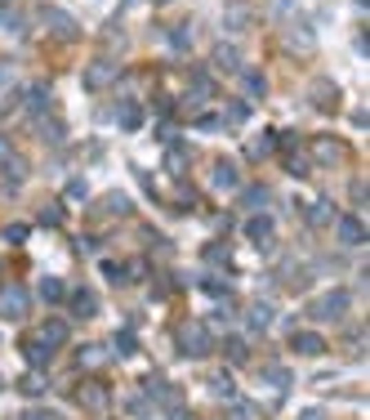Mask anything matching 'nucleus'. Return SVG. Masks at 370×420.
Masks as SVG:
<instances>
[{"instance_id":"obj_20","label":"nucleus","mask_w":370,"mask_h":420,"mask_svg":"<svg viewBox=\"0 0 370 420\" xmlns=\"http://www.w3.org/2000/svg\"><path fill=\"white\" fill-rule=\"evenodd\" d=\"M41 135L50 139V143H63V121H54V117H50V121L41 126Z\"/></svg>"},{"instance_id":"obj_2","label":"nucleus","mask_w":370,"mask_h":420,"mask_svg":"<svg viewBox=\"0 0 370 420\" xmlns=\"http://www.w3.org/2000/svg\"><path fill=\"white\" fill-rule=\"evenodd\" d=\"M112 117H116L121 130H138V126H143V108H138V99H116Z\"/></svg>"},{"instance_id":"obj_6","label":"nucleus","mask_w":370,"mask_h":420,"mask_svg":"<svg viewBox=\"0 0 370 420\" xmlns=\"http://www.w3.org/2000/svg\"><path fill=\"white\" fill-rule=\"evenodd\" d=\"M112 76H116V63H103V59H99L90 72H85V85H90V90H103Z\"/></svg>"},{"instance_id":"obj_13","label":"nucleus","mask_w":370,"mask_h":420,"mask_svg":"<svg viewBox=\"0 0 370 420\" xmlns=\"http://www.w3.org/2000/svg\"><path fill=\"white\" fill-rule=\"evenodd\" d=\"M63 340H68V327H63V322H45L41 327V345H63Z\"/></svg>"},{"instance_id":"obj_35","label":"nucleus","mask_w":370,"mask_h":420,"mask_svg":"<svg viewBox=\"0 0 370 420\" xmlns=\"http://www.w3.org/2000/svg\"><path fill=\"white\" fill-rule=\"evenodd\" d=\"M152 5H169V0H152Z\"/></svg>"},{"instance_id":"obj_9","label":"nucleus","mask_w":370,"mask_h":420,"mask_svg":"<svg viewBox=\"0 0 370 420\" xmlns=\"http://www.w3.org/2000/svg\"><path fill=\"white\" fill-rule=\"evenodd\" d=\"M210 179H214V188H223V193H227V188H236V166H232V161H219Z\"/></svg>"},{"instance_id":"obj_14","label":"nucleus","mask_w":370,"mask_h":420,"mask_svg":"<svg viewBox=\"0 0 370 420\" xmlns=\"http://www.w3.org/2000/svg\"><path fill=\"white\" fill-rule=\"evenodd\" d=\"M272 148H277V130H263V135L250 143V157H268Z\"/></svg>"},{"instance_id":"obj_21","label":"nucleus","mask_w":370,"mask_h":420,"mask_svg":"<svg viewBox=\"0 0 370 420\" xmlns=\"http://www.w3.org/2000/svg\"><path fill=\"white\" fill-rule=\"evenodd\" d=\"M5 242H9V246L27 242V224H9V228H5Z\"/></svg>"},{"instance_id":"obj_8","label":"nucleus","mask_w":370,"mask_h":420,"mask_svg":"<svg viewBox=\"0 0 370 420\" xmlns=\"http://www.w3.org/2000/svg\"><path fill=\"white\" fill-rule=\"evenodd\" d=\"M41 18H45V23H54V32H59V36H76V23L63 14V9H50V5H45Z\"/></svg>"},{"instance_id":"obj_25","label":"nucleus","mask_w":370,"mask_h":420,"mask_svg":"<svg viewBox=\"0 0 370 420\" xmlns=\"http://www.w3.org/2000/svg\"><path fill=\"white\" fill-rule=\"evenodd\" d=\"M286 170H290V175H312V166L303 157H286Z\"/></svg>"},{"instance_id":"obj_15","label":"nucleus","mask_w":370,"mask_h":420,"mask_svg":"<svg viewBox=\"0 0 370 420\" xmlns=\"http://www.w3.org/2000/svg\"><path fill=\"white\" fill-rule=\"evenodd\" d=\"M72 309H81V318H94V309H99V300H94L90 291H72Z\"/></svg>"},{"instance_id":"obj_5","label":"nucleus","mask_w":370,"mask_h":420,"mask_svg":"<svg viewBox=\"0 0 370 420\" xmlns=\"http://www.w3.org/2000/svg\"><path fill=\"white\" fill-rule=\"evenodd\" d=\"M344 309H348V295L344 291H330V295H321V300H317V318H339Z\"/></svg>"},{"instance_id":"obj_18","label":"nucleus","mask_w":370,"mask_h":420,"mask_svg":"<svg viewBox=\"0 0 370 420\" xmlns=\"http://www.w3.org/2000/svg\"><path fill=\"white\" fill-rule=\"evenodd\" d=\"M27 362H50V345H41V340H32V345H27Z\"/></svg>"},{"instance_id":"obj_10","label":"nucleus","mask_w":370,"mask_h":420,"mask_svg":"<svg viewBox=\"0 0 370 420\" xmlns=\"http://www.w3.org/2000/svg\"><path fill=\"white\" fill-rule=\"evenodd\" d=\"M27 108L32 112H50V85H32V90H27Z\"/></svg>"},{"instance_id":"obj_22","label":"nucleus","mask_w":370,"mask_h":420,"mask_svg":"<svg viewBox=\"0 0 370 420\" xmlns=\"http://www.w3.org/2000/svg\"><path fill=\"white\" fill-rule=\"evenodd\" d=\"M169 170H174V175H183V166H187V152H178V148H169Z\"/></svg>"},{"instance_id":"obj_12","label":"nucleus","mask_w":370,"mask_h":420,"mask_svg":"<svg viewBox=\"0 0 370 420\" xmlns=\"http://www.w3.org/2000/svg\"><path fill=\"white\" fill-rule=\"evenodd\" d=\"M0 166L9 170V184H23V175H27V161H23V157H9V152H5V157H0Z\"/></svg>"},{"instance_id":"obj_34","label":"nucleus","mask_w":370,"mask_h":420,"mask_svg":"<svg viewBox=\"0 0 370 420\" xmlns=\"http://www.w3.org/2000/svg\"><path fill=\"white\" fill-rule=\"evenodd\" d=\"M27 420H54V416H36V412H32V416H27Z\"/></svg>"},{"instance_id":"obj_24","label":"nucleus","mask_w":370,"mask_h":420,"mask_svg":"<svg viewBox=\"0 0 370 420\" xmlns=\"http://www.w3.org/2000/svg\"><path fill=\"white\" fill-rule=\"evenodd\" d=\"M85 197H90V188H85L81 179H72L68 184V202H85Z\"/></svg>"},{"instance_id":"obj_17","label":"nucleus","mask_w":370,"mask_h":420,"mask_svg":"<svg viewBox=\"0 0 370 420\" xmlns=\"http://www.w3.org/2000/svg\"><path fill=\"white\" fill-rule=\"evenodd\" d=\"M214 63H219L223 72H236V50L232 45H214Z\"/></svg>"},{"instance_id":"obj_4","label":"nucleus","mask_w":370,"mask_h":420,"mask_svg":"<svg viewBox=\"0 0 370 420\" xmlns=\"http://www.w3.org/2000/svg\"><path fill=\"white\" fill-rule=\"evenodd\" d=\"M339 242H344V246H362L366 242V224H362V219H353V215L339 219Z\"/></svg>"},{"instance_id":"obj_7","label":"nucleus","mask_w":370,"mask_h":420,"mask_svg":"<svg viewBox=\"0 0 370 420\" xmlns=\"http://www.w3.org/2000/svg\"><path fill=\"white\" fill-rule=\"evenodd\" d=\"M245 237H250V242H268L272 237V219L268 215H250L245 219Z\"/></svg>"},{"instance_id":"obj_31","label":"nucleus","mask_w":370,"mask_h":420,"mask_svg":"<svg viewBox=\"0 0 370 420\" xmlns=\"http://www.w3.org/2000/svg\"><path fill=\"white\" fill-rule=\"evenodd\" d=\"M344 148H335V143H317V157H339Z\"/></svg>"},{"instance_id":"obj_19","label":"nucleus","mask_w":370,"mask_h":420,"mask_svg":"<svg viewBox=\"0 0 370 420\" xmlns=\"http://www.w3.org/2000/svg\"><path fill=\"white\" fill-rule=\"evenodd\" d=\"M41 295H45V300H63V282L59 278H45L41 282Z\"/></svg>"},{"instance_id":"obj_26","label":"nucleus","mask_w":370,"mask_h":420,"mask_svg":"<svg viewBox=\"0 0 370 420\" xmlns=\"http://www.w3.org/2000/svg\"><path fill=\"white\" fill-rule=\"evenodd\" d=\"M107 210H116V215H125V210H130L125 193H112V197H107Z\"/></svg>"},{"instance_id":"obj_32","label":"nucleus","mask_w":370,"mask_h":420,"mask_svg":"<svg viewBox=\"0 0 370 420\" xmlns=\"http://www.w3.org/2000/svg\"><path fill=\"white\" fill-rule=\"evenodd\" d=\"M59 219H63V210H59V206H50V210L41 215V224H59Z\"/></svg>"},{"instance_id":"obj_27","label":"nucleus","mask_w":370,"mask_h":420,"mask_svg":"<svg viewBox=\"0 0 370 420\" xmlns=\"http://www.w3.org/2000/svg\"><path fill=\"white\" fill-rule=\"evenodd\" d=\"M268 202V188H250V193H245V206H263Z\"/></svg>"},{"instance_id":"obj_11","label":"nucleus","mask_w":370,"mask_h":420,"mask_svg":"<svg viewBox=\"0 0 370 420\" xmlns=\"http://www.w3.org/2000/svg\"><path fill=\"white\" fill-rule=\"evenodd\" d=\"M241 81H245V94H250V99H263V94H268V76L263 72H245Z\"/></svg>"},{"instance_id":"obj_33","label":"nucleus","mask_w":370,"mask_h":420,"mask_svg":"<svg viewBox=\"0 0 370 420\" xmlns=\"http://www.w3.org/2000/svg\"><path fill=\"white\" fill-rule=\"evenodd\" d=\"M5 152H9V143H5V135H0V157H5Z\"/></svg>"},{"instance_id":"obj_23","label":"nucleus","mask_w":370,"mask_h":420,"mask_svg":"<svg viewBox=\"0 0 370 420\" xmlns=\"http://www.w3.org/2000/svg\"><path fill=\"white\" fill-rule=\"evenodd\" d=\"M326 219H335V210H330V202H317L312 206V224H326Z\"/></svg>"},{"instance_id":"obj_30","label":"nucleus","mask_w":370,"mask_h":420,"mask_svg":"<svg viewBox=\"0 0 370 420\" xmlns=\"http://www.w3.org/2000/svg\"><path fill=\"white\" fill-rule=\"evenodd\" d=\"M116 345H121V353H134V336H130V331H121Z\"/></svg>"},{"instance_id":"obj_16","label":"nucleus","mask_w":370,"mask_h":420,"mask_svg":"<svg viewBox=\"0 0 370 420\" xmlns=\"http://www.w3.org/2000/svg\"><path fill=\"white\" fill-rule=\"evenodd\" d=\"M290 345H295L299 353H321V336H312V331H299Z\"/></svg>"},{"instance_id":"obj_29","label":"nucleus","mask_w":370,"mask_h":420,"mask_svg":"<svg viewBox=\"0 0 370 420\" xmlns=\"http://www.w3.org/2000/svg\"><path fill=\"white\" fill-rule=\"evenodd\" d=\"M227 358H232V362H241V358H245V349H241V340H227Z\"/></svg>"},{"instance_id":"obj_3","label":"nucleus","mask_w":370,"mask_h":420,"mask_svg":"<svg viewBox=\"0 0 370 420\" xmlns=\"http://www.w3.org/2000/svg\"><path fill=\"white\" fill-rule=\"evenodd\" d=\"M178 345H183L187 353H210V331L196 327V322H187V327L178 331Z\"/></svg>"},{"instance_id":"obj_28","label":"nucleus","mask_w":370,"mask_h":420,"mask_svg":"<svg viewBox=\"0 0 370 420\" xmlns=\"http://www.w3.org/2000/svg\"><path fill=\"white\" fill-rule=\"evenodd\" d=\"M214 394H219V398H232V380H227V376H214Z\"/></svg>"},{"instance_id":"obj_1","label":"nucleus","mask_w":370,"mask_h":420,"mask_svg":"<svg viewBox=\"0 0 370 420\" xmlns=\"http://www.w3.org/2000/svg\"><path fill=\"white\" fill-rule=\"evenodd\" d=\"M27 309H32V300H27V291L23 286H0V313H5L9 322H18V318H27Z\"/></svg>"}]
</instances>
